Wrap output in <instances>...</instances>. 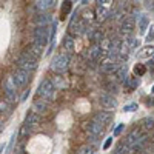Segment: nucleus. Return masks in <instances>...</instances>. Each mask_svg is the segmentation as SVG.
<instances>
[{"instance_id":"f257e3e1","label":"nucleus","mask_w":154,"mask_h":154,"mask_svg":"<svg viewBox=\"0 0 154 154\" xmlns=\"http://www.w3.org/2000/svg\"><path fill=\"white\" fill-rule=\"evenodd\" d=\"M38 96H40L45 102H49L54 99V94H56V86L54 83L51 82L49 79H43L40 82V85H38Z\"/></svg>"},{"instance_id":"f03ea898","label":"nucleus","mask_w":154,"mask_h":154,"mask_svg":"<svg viewBox=\"0 0 154 154\" xmlns=\"http://www.w3.org/2000/svg\"><path fill=\"white\" fill-rule=\"evenodd\" d=\"M17 65H19V69L31 74V72H34V71L37 69V60H35L29 53H26V54H23V56L17 60Z\"/></svg>"},{"instance_id":"7ed1b4c3","label":"nucleus","mask_w":154,"mask_h":154,"mask_svg":"<svg viewBox=\"0 0 154 154\" xmlns=\"http://www.w3.org/2000/svg\"><path fill=\"white\" fill-rule=\"evenodd\" d=\"M68 65H69V57L68 54L62 53L59 56H56L53 59V63H51V69L56 71V72H63L68 69Z\"/></svg>"},{"instance_id":"20e7f679","label":"nucleus","mask_w":154,"mask_h":154,"mask_svg":"<svg viewBox=\"0 0 154 154\" xmlns=\"http://www.w3.org/2000/svg\"><path fill=\"white\" fill-rule=\"evenodd\" d=\"M137 46V40L134 37H128L125 38V40L122 42L120 45V53H119V57L120 60H128V57H130V53Z\"/></svg>"},{"instance_id":"39448f33","label":"nucleus","mask_w":154,"mask_h":154,"mask_svg":"<svg viewBox=\"0 0 154 154\" xmlns=\"http://www.w3.org/2000/svg\"><path fill=\"white\" fill-rule=\"evenodd\" d=\"M48 38H49V31L46 26H37L34 29V45L43 48V45L48 42Z\"/></svg>"},{"instance_id":"423d86ee","label":"nucleus","mask_w":154,"mask_h":154,"mask_svg":"<svg viewBox=\"0 0 154 154\" xmlns=\"http://www.w3.org/2000/svg\"><path fill=\"white\" fill-rule=\"evenodd\" d=\"M5 94H6V99L9 103H14L17 100V88L14 85V80H12V77H8L5 80Z\"/></svg>"},{"instance_id":"0eeeda50","label":"nucleus","mask_w":154,"mask_h":154,"mask_svg":"<svg viewBox=\"0 0 154 154\" xmlns=\"http://www.w3.org/2000/svg\"><path fill=\"white\" fill-rule=\"evenodd\" d=\"M38 125H40V119H38V114L37 112H34V111H31L28 116H26V119H25V128L29 131V133H34L37 128H38Z\"/></svg>"},{"instance_id":"6e6552de","label":"nucleus","mask_w":154,"mask_h":154,"mask_svg":"<svg viewBox=\"0 0 154 154\" xmlns=\"http://www.w3.org/2000/svg\"><path fill=\"white\" fill-rule=\"evenodd\" d=\"M134 25H136L134 17L126 16V17L122 20V23H120V34H123V35H130V34L134 31Z\"/></svg>"},{"instance_id":"1a4fd4ad","label":"nucleus","mask_w":154,"mask_h":154,"mask_svg":"<svg viewBox=\"0 0 154 154\" xmlns=\"http://www.w3.org/2000/svg\"><path fill=\"white\" fill-rule=\"evenodd\" d=\"M29 75H31V74L25 72V71H22V69H17V71H16V74L12 75V80H14L16 88H22V86L26 85V83H28V80H29Z\"/></svg>"},{"instance_id":"9d476101","label":"nucleus","mask_w":154,"mask_h":154,"mask_svg":"<svg viewBox=\"0 0 154 154\" xmlns=\"http://www.w3.org/2000/svg\"><path fill=\"white\" fill-rule=\"evenodd\" d=\"M99 103L103 106V108L111 109V108H116V106H117V100H116V97L111 96V94H102L100 99H99Z\"/></svg>"},{"instance_id":"9b49d317","label":"nucleus","mask_w":154,"mask_h":154,"mask_svg":"<svg viewBox=\"0 0 154 154\" xmlns=\"http://www.w3.org/2000/svg\"><path fill=\"white\" fill-rule=\"evenodd\" d=\"M142 136H143V134H142V131H140L139 128H136L134 131H131L130 134H128V137H126V140H125L123 143H125L128 148H133V146L139 142V139L142 137Z\"/></svg>"},{"instance_id":"f8f14e48","label":"nucleus","mask_w":154,"mask_h":154,"mask_svg":"<svg viewBox=\"0 0 154 154\" xmlns=\"http://www.w3.org/2000/svg\"><path fill=\"white\" fill-rule=\"evenodd\" d=\"M111 119H112V114L111 112H106V111H100V112H97L96 116H94V122L96 123H99V125H102V126H106L109 122H111Z\"/></svg>"},{"instance_id":"ddd939ff","label":"nucleus","mask_w":154,"mask_h":154,"mask_svg":"<svg viewBox=\"0 0 154 154\" xmlns=\"http://www.w3.org/2000/svg\"><path fill=\"white\" fill-rule=\"evenodd\" d=\"M88 131H89V134H91L93 137H99L102 133H103V126L96 123L94 120H91V122H89V125H88Z\"/></svg>"},{"instance_id":"4468645a","label":"nucleus","mask_w":154,"mask_h":154,"mask_svg":"<svg viewBox=\"0 0 154 154\" xmlns=\"http://www.w3.org/2000/svg\"><path fill=\"white\" fill-rule=\"evenodd\" d=\"M100 69H102V72H105V74H114L116 71L119 69V65L116 62H108V63H105V65H102Z\"/></svg>"},{"instance_id":"2eb2a0df","label":"nucleus","mask_w":154,"mask_h":154,"mask_svg":"<svg viewBox=\"0 0 154 154\" xmlns=\"http://www.w3.org/2000/svg\"><path fill=\"white\" fill-rule=\"evenodd\" d=\"M152 54H154V46H152V45L143 46L142 49H139V53H137V56H139L140 59H148V57H151Z\"/></svg>"},{"instance_id":"dca6fc26","label":"nucleus","mask_w":154,"mask_h":154,"mask_svg":"<svg viewBox=\"0 0 154 154\" xmlns=\"http://www.w3.org/2000/svg\"><path fill=\"white\" fill-rule=\"evenodd\" d=\"M126 66H119V69L114 72V80L117 82V83H120V82H123L125 83V80H126Z\"/></svg>"},{"instance_id":"f3484780","label":"nucleus","mask_w":154,"mask_h":154,"mask_svg":"<svg viewBox=\"0 0 154 154\" xmlns=\"http://www.w3.org/2000/svg\"><path fill=\"white\" fill-rule=\"evenodd\" d=\"M100 56H102V48H100V45H93L91 48H89V53H88L89 60H97Z\"/></svg>"},{"instance_id":"a211bd4d","label":"nucleus","mask_w":154,"mask_h":154,"mask_svg":"<svg viewBox=\"0 0 154 154\" xmlns=\"http://www.w3.org/2000/svg\"><path fill=\"white\" fill-rule=\"evenodd\" d=\"M89 38L94 42V45H100L102 42L105 40L103 38V32H102V29H94L93 32H91V35H89Z\"/></svg>"},{"instance_id":"6ab92c4d","label":"nucleus","mask_w":154,"mask_h":154,"mask_svg":"<svg viewBox=\"0 0 154 154\" xmlns=\"http://www.w3.org/2000/svg\"><path fill=\"white\" fill-rule=\"evenodd\" d=\"M54 6V2L53 0H40V2H35V8L38 11H46L49 8Z\"/></svg>"},{"instance_id":"aec40b11","label":"nucleus","mask_w":154,"mask_h":154,"mask_svg":"<svg viewBox=\"0 0 154 154\" xmlns=\"http://www.w3.org/2000/svg\"><path fill=\"white\" fill-rule=\"evenodd\" d=\"M63 48H65L66 53H74V40L71 35H66L65 40H63Z\"/></svg>"},{"instance_id":"412c9836","label":"nucleus","mask_w":154,"mask_h":154,"mask_svg":"<svg viewBox=\"0 0 154 154\" xmlns=\"http://www.w3.org/2000/svg\"><path fill=\"white\" fill-rule=\"evenodd\" d=\"M35 22H37V26H46V25L51 22V17L48 14H42V16L35 17Z\"/></svg>"},{"instance_id":"4be33fe9","label":"nucleus","mask_w":154,"mask_h":154,"mask_svg":"<svg viewBox=\"0 0 154 154\" xmlns=\"http://www.w3.org/2000/svg\"><path fill=\"white\" fill-rule=\"evenodd\" d=\"M148 23H149L148 16H140L139 17V31L140 32H145V29L148 28Z\"/></svg>"},{"instance_id":"5701e85b","label":"nucleus","mask_w":154,"mask_h":154,"mask_svg":"<svg viewBox=\"0 0 154 154\" xmlns=\"http://www.w3.org/2000/svg\"><path fill=\"white\" fill-rule=\"evenodd\" d=\"M46 103H48V102H45L43 99H42V100H37V102H34V112H35V111H37L38 114L43 112V111L46 109Z\"/></svg>"},{"instance_id":"b1692460","label":"nucleus","mask_w":154,"mask_h":154,"mask_svg":"<svg viewBox=\"0 0 154 154\" xmlns=\"http://www.w3.org/2000/svg\"><path fill=\"white\" fill-rule=\"evenodd\" d=\"M71 8H72V2H63V5H62V19H65V16L69 14Z\"/></svg>"},{"instance_id":"393cba45","label":"nucleus","mask_w":154,"mask_h":154,"mask_svg":"<svg viewBox=\"0 0 154 154\" xmlns=\"http://www.w3.org/2000/svg\"><path fill=\"white\" fill-rule=\"evenodd\" d=\"M146 140H148V137L146 136H142L139 139V142L133 146V151H142V148H143V145L146 143Z\"/></svg>"},{"instance_id":"a878e982","label":"nucleus","mask_w":154,"mask_h":154,"mask_svg":"<svg viewBox=\"0 0 154 154\" xmlns=\"http://www.w3.org/2000/svg\"><path fill=\"white\" fill-rule=\"evenodd\" d=\"M142 126L145 128V130H151V128H154V119L152 117H145L142 120Z\"/></svg>"},{"instance_id":"bb28decb","label":"nucleus","mask_w":154,"mask_h":154,"mask_svg":"<svg viewBox=\"0 0 154 154\" xmlns=\"http://www.w3.org/2000/svg\"><path fill=\"white\" fill-rule=\"evenodd\" d=\"M125 86L130 89V91H133V89L137 86V80H136V77H133V79H128L126 77V80H125Z\"/></svg>"},{"instance_id":"cd10ccee","label":"nucleus","mask_w":154,"mask_h":154,"mask_svg":"<svg viewBox=\"0 0 154 154\" xmlns=\"http://www.w3.org/2000/svg\"><path fill=\"white\" fill-rule=\"evenodd\" d=\"M146 72V66L142 65V63H137V65L134 66V74L136 75H143Z\"/></svg>"},{"instance_id":"c85d7f7f","label":"nucleus","mask_w":154,"mask_h":154,"mask_svg":"<svg viewBox=\"0 0 154 154\" xmlns=\"http://www.w3.org/2000/svg\"><path fill=\"white\" fill-rule=\"evenodd\" d=\"M97 16H99L100 20H105V19L108 17V9L103 8V6H99V9H97Z\"/></svg>"},{"instance_id":"c756f323","label":"nucleus","mask_w":154,"mask_h":154,"mask_svg":"<svg viewBox=\"0 0 154 154\" xmlns=\"http://www.w3.org/2000/svg\"><path fill=\"white\" fill-rule=\"evenodd\" d=\"M128 151H130V148H128L125 143H120V145H117V148H116L114 154H126Z\"/></svg>"},{"instance_id":"7c9ffc66","label":"nucleus","mask_w":154,"mask_h":154,"mask_svg":"<svg viewBox=\"0 0 154 154\" xmlns=\"http://www.w3.org/2000/svg\"><path fill=\"white\" fill-rule=\"evenodd\" d=\"M79 154H94V146L93 145H85V146L80 148Z\"/></svg>"},{"instance_id":"2f4dec72","label":"nucleus","mask_w":154,"mask_h":154,"mask_svg":"<svg viewBox=\"0 0 154 154\" xmlns=\"http://www.w3.org/2000/svg\"><path fill=\"white\" fill-rule=\"evenodd\" d=\"M137 109V103H130V105H125L123 106V111L125 112H131V111H136Z\"/></svg>"},{"instance_id":"473e14b6","label":"nucleus","mask_w":154,"mask_h":154,"mask_svg":"<svg viewBox=\"0 0 154 154\" xmlns=\"http://www.w3.org/2000/svg\"><path fill=\"white\" fill-rule=\"evenodd\" d=\"M83 19L91 22V20L94 19V12H93V11H85V12H83Z\"/></svg>"},{"instance_id":"72a5a7b5","label":"nucleus","mask_w":154,"mask_h":154,"mask_svg":"<svg viewBox=\"0 0 154 154\" xmlns=\"http://www.w3.org/2000/svg\"><path fill=\"white\" fill-rule=\"evenodd\" d=\"M123 126H125L123 123H119L117 126H116V130L112 131V134H114V136H119V134H120V133L123 131Z\"/></svg>"},{"instance_id":"f704fd0d","label":"nucleus","mask_w":154,"mask_h":154,"mask_svg":"<svg viewBox=\"0 0 154 154\" xmlns=\"http://www.w3.org/2000/svg\"><path fill=\"white\" fill-rule=\"evenodd\" d=\"M106 88L109 93H117V85L116 83H106Z\"/></svg>"},{"instance_id":"c9c22d12","label":"nucleus","mask_w":154,"mask_h":154,"mask_svg":"<svg viewBox=\"0 0 154 154\" xmlns=\"http://www.w3.org/2000/svg\"><path fill=\"white\" fill-rule=\"evenodd\" d=\"M152 38H154V25H151V29H149V32L146 35V42H151Z\"/></svg>"},{"instance_id":"e433bc0d","label":"nucleus","mask_w":154,"mask_h":154,"mask_svg":"<svg viewBox=\"0 0 154 154\" xmlns=\"http://www.w3.org/2000/svg\"><path fill=\"white\" fill-rule=\"evenodd\" d=\"M6 111H8V105H6V102L0 100V112H6Z\"/></svg>"},{"instance_id":"4c0bfd02","label":"nucleus","mask_w":154,"mask_h":154,"mask_svg":"<svg viewBox=\"0 0 154 154\" xmlns=\"http://www.w3.org/2000/svg\"><path fill=\"white\" fill-rule=\"evenodd\" d=\"M111 142H112V139L109 137V139H106V142L103 143V149H108L109 148V145H111Z\"/></svg>"},{"instance_id":"58836bf2","label":"nucleus","mask_w":154,"mask_h":154,"mask_svg":"<svg viewBox=\"0 0 154 154\" xmlns=\"http://www.w3.org/2000/svg\"><path fill=\"white\" fill-rule=\"evenodd\" d=\"M28 96H29V89H26V91L23 93V96H22V102L26 100V99H28Z\"/></svg>"},{"instance_id":"ea45409f","label":"nucleus","mask_w":154,"mask_h":154,"mask_svg":"<svg viewBox=\"0 0 154 154\" xmlns=\"http://www.w3.org/2000/svg\"><path fill=\"white\" fill-rule=\"evenodd\" d=\"M5 148H6V143H2V145H0V154L5 151Z\"/></svg>"},{"instance_id":"a19ab883","label":"nucleus","mask_w":154,"mask_h":154,"mask_svg":"<svg viewBox=\"0 0 154 154\" xmlns=\"http://www.w3.org/2000/svg\"><path fill=\"white\" fill-rule=\"evenodd\" d=\"M148 69H151V71L154 69V62H149L148 63Z\"/></svg>"},{"instance_id":"79ce46f5","label":"nucleus","mask_w":154,"mask_h":154,"mask_svg":"<svg viewBox=\"0 0 154 154\" xmlns=\"http://www.w3.org/2000/svg\"><path fill=\"white\" fill-rule=\"evenodd\" d=\"M3 130V123H2V120H0V131Z\"/></svg>"},{"instance_id":"37998d69","label":"nucleus","mask_w":154,"mask_h":154,"mask_svg":"<svg viewBox=\"0 0 154 154\" xmlns=\"http://www.w3.org/2000/svg\"><path fill=\"white\" fill-rule=\"evenodd\" d=\"M152 142H154V134H152Z\"/></svg>"},{"instance_id":"c03bdc74","label":"nucleus","mask_w":154,"mask_h":154,"mask_svg":"<svg viewBox=\"0 0 154 154\" xmlns=\"http://www.w3.org/2000/svg\"><path fill=\"white\" fill-rule=\"evenodd\" d=\"M152 93H154V86H152Z\"/></svg>"}]
</instances>
